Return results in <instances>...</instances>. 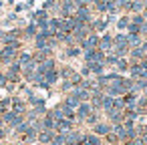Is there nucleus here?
I'll return each instance as SVG.
<instances>
[{"label":"nucleus","mask_w":147,"mask_h":145,"mask_svg":"<svg viewBox=\"0 0 147 145\" xmlns=\"http://www.w3.org/2000/svg\"><path fill=\"white\" fill-rule=\"evenodd\" d=\"M0 119H2V123L12 131V129H16L22 121H24V115H18V113H14V111H6L2 117H0Z\"/></svg>","instance_id":"1"},{"label":"nucleus","mask_w":147,"mask_h":145,"mask_svg":"<svg viewBox=\"0 0 147 145\" xmlns=\"http://www.w3.org/2000/svg\"><path fill=\"white\" fill-rule=\"evenodd\" d=\"M20 51H14V49H8V47H0V67H8L16 61Z\"/></svg>","instance_id":"2"},{"label":"nucleus","mask_w":147,"mask_h":145,"mask_svg":"<svg viewBox=\"0 0 147 145\" xmlns=\"http://www.w3.org/2000/svg\"><path fill=\"white\" fill-rule=\"evenodd\" d=\"M111 22L107 20V16H93V20L89 22V26H91V32H95V34H103V32H107V26H109Z\"/></svg>","instance_id":"3"},{"label":"nucleus","mask_w":147,"mask_h":145,"mask_svg":"<svg viewBox=\"0 0 147 145\" xmlns=\"http://www.w3.org/2000/svg\"><path fill=\"white\" fill-rule=\"evenodd\" d=\"M10 111H14V113H18V115H26V111H28V103L24 101V97L10 95Z\"/></svg>","instance_id":"4"},{"label":"nucleus","mask_w":147,"mask_h":145,"mask_svg":"<svg viewBox=\"0 0 147 145\" xmlns=\"http://www.w3.org/2000/svg\"><path fill=\"white\" fill-rule=\"evenodd\" d=\"M93 16H95V12H93V8H91V6L77 8V12H75V20H77L79 24H89V22L93 20Z\"/></svg>","instance_id":"5"},{"label":"nucleus","mask_w":147,"mask_h":145,"mask_svg":"<svg viewBox=\"0 0 147 145\" xmlns=\"http://www.w3.org/2000/svg\"><path fill=\"white\" fill-rule=\"evenodd\" d=\"M99 36L101 34H95V32H91L85 40H81L79 42V49L85 53V51H95V49H99Z\"/></svg>","instance_id":"6"},{"label":"nucleus","mask_w":147,"mask_h":145,"mask_svg":"<svg viewBox=\"0 0 147 145\" xmlns=\"http://www.w3.org/2000/svg\"><path fill=\"white\" fill-rule=\"evenodd\" d=\"M77 12V4L73 0H63L61 2V8H59V16L61 18H69V16H75Z\"/></svg>","instance_id":"7"},{"label":"nucleus","mask_w":147,"mask_h":145,"mask_svg":"<svg viewBox=\"0 0 147 145\" xmlns=\"http://www.w3.org/2000/svg\"><path fill=\"white\" fill-rule=\"evenodd\" d=\"M55 69H59V63H57V57H49L45 63H40L38 67H36V73L38 75H47V73H51V71H55Z\"/></svg>","instance_id":"8"},{"label":"nucleus","mask_w":147,"mask_h":145,"mask_svg":"<svg viewBox=\"0 0 147 145\" xmlns=\"http://www.w3.org/2000/svg\"><path fill=\"white\" fill-rule=\"evenodd\" d=\"M81 57H83L85 63H105V53H101L99 49H95V51H85Z\"/></svg>","instance_id":"9"},{"label":"nucleus","mask_w":147,"mask_h":145,"mask_svg":"<svg viewBox=\"0 0 147 145\" xmlns=\"http://www.w3.org/2000/svg\"><path fill=\"white\" fill-rule=\"evenodd\" d=\"M89 34H91V26H89V24H77V28L71 32V36L77 40V45H79L81 40H85Z\"/></svg>","instance_id":"10"},{"label":"nucleus","mask_w":147,"mask_h":145,"mask_svg":"<svg viewBox=\"0 0 147 145\" xmlns=\"http://www.w3.org/2000/svg\"><path fill=\"white\" fill-rule=\"evenodd\" d=\"M111 49H113V34L103 32V34L99 36V51H101V53H105V55H109V53H111Z\"/></svg>","instance_id":"11"},{"label":"nucleus","mask_w":147,"mask_h":145,"mask_svg":"<svg viewBox=\"0 0 147 145\" xmlns=\"http://www.w3.org/2000/svg\"><path fill=\"white\" fill-rule=\"evenodd\" d=\"M75 127H77V123L67 121V119H59V121L55 123V133H59V135H67V133L73 131Z\"/></svg>","instance_id":"12"},{"label":"nucleus","mask_w":147,"mask_h":145,"mask_svg":"<svg viewBox=\"0 0 147 145\" xmlns=\"http://www.w3.org/2000/svg\"><path fill=\"white\" fill-rule=\"evenodd\" d=\"M83 133H85V131H79V129L75 127L73 131H69V133L65 135V145H81V143H83Z\"/></svg>","instance_id":"13"},{"label":"nucleus","mask_w":147,"mask_h":145,"mask_svg":"<svg viewBox=\"0 0 147 145\" xmlns=\"http://www.w3.org/2000/svg\"><path fill=\"white\" fill-rule=\"evenodd\" d=\"M145 6H147L145 0H131V4L125 8V12H123V14H143Z\"/></svg>","instance_id":"14"},{"label":"nucleus","mask_w":147,"mask_h":145,"mask_svg":"<svg viewBox=\"0 0 147 145\" xmlns=\"http://www.w3.org/2000/svg\"><path fill=\"white\" fill-rule=\"evenodd\" d=\"M93 113V107L89 105V103H81L79 107H77V111H75V117H77V125L79 123H83L89 115Z\"/></svg>","instance_id":"15"},{"label":"nucleus","mask_w":147,"mask_h":145,"mask_svg":"<svg viewBox=\"0 0 147 145\" xmlns=\"http://www.w3.org/2000/svg\"><path fill=\"white\" fill-rule=\"evenodd\" d=\"M111 129H113V125H111V123H107V121L103 119L101 123H97L95 127H91V133H95V135H99V137L103 139L107 133H111Z\"/></svg>","instance_id":"16"},{"label":"nucleus","mask_w":147,"mask_h":145,"mask_svg":"<svg viewBox=\"0 0 147 145\" xmlns=\"http://www.w3.org/2000/svg\"><path fill=\"white\" fill-rule=\"evenodd\" d=\"M77 20H75V16H69V18H61V32H67V34H71L75 28H77Z\"/></svg>","instance_id":"17"},{"label":"nucleus","mask_w":147,"mask_h":145,"mask_svg":"<svg viewBox=\"0 0 147 145\" xmlns=\"http://www.w3.org/2000/svg\"><path fill=\"white\" fill-rule=\"evenodd\" d=\"M10 40H22V28H12L2 34V45H6Z\"/></svg>","instance_id":"18"},{"label":"nucleus","mask_w":147,"mask_h":145,"mask_svg":"<svg viewBox=\"0 0 147 145\" xmlns=\"http://www.w3.org/2000/svg\"><path fill=\"white\" fill-rule=\"evenodd\" d=\"M81 145H103V139H101L99 135L91 133V131H85V133H83V143H81Z\"/></svg>","instance_id":"19"},{"label":"nucleus","mask_w":147,"mask_h":145,"mask_svg":"<svg viewBox=\"0 0 147 145\" xmlns=\"http://www.w3.org/2000/svg\"><path fill=\"white\" fill-rule=\"evenodd\" d=\"M36 34H38V28H36L34 22H28V24L22 28V40H32Z\"/></svg>","instance_id":"20"},{"label":"nucleus","mask_w":147,"mask_h":145,"mask_svg":"<svg viewBox=\"0 0 147 145\" xmlns=\"http://www.w3.org/2000/svg\"><path fill=\"white\" fill-rule=\"evenodd\" d=\"M55 131H38V135H36V143L38 145H51V141L55 139Z\"/></svg>","instance_id":"21"},{"label":"nucleus","mask_w":147,"mask_h":145,"mask_svg":"<svg viewBox=\"0 0 147 145\" xmlns=\"http://www.w3.org/2000/svg\"><path fill=\"white\" fill-rule=\"evenodd\" d=\"M71 95H75L81 103H89V99H91V91H87V89H83V87H75V89L71 91Z\"/></svg>","instance_id":"22"},{"label":"nucleus","mask_w":147,"mask_h":145,"mask_svg":"<svg viewBox=\"0 0 147 145\" xmlns=\"http://www.w3.org/2000/svg\"><path fill=\"white\" fill-rule=\"evenodd\" d=\"M81 55H83V51L79 49V45H73V47H65L63 49V57L65 59H77Z\"/></svg>","instance_id":"23"},{"label":"nucleus","mask_w":147,"mask_h":145,"mask_svg":"<svg viewBox=\"0 0 147 145\" xmlns=\"http://www.w3.org/2000/svg\"><path fill=\"white\" fill-rule=\"evenodd\" d=\"M127 59H129V63H141V61H143V59H147V57H145V53H143L139 47H135V49H131V51H129Z\"/></svg>","instance_id":"24"},{"label":"nucleus","mask_w":147,"mask_h":145,"mask_svg":"<svg viewBox=\"0 0 147 145\" xmlns=\"http://www.w3.org/2000/svg\"><path fill=\"white\" fill-rule=\"evenodd\" d=\"M16 63L24 69V67H28L30 63H32V53L30 51H20L18 53V57H16Z\"/></svg>","instance_id":"25"},{"label":"nucleus","mask_w":147,"mask_h":145,"mask_svg":"<svg viewBox=\"0 0 147 145\" xmlns=\"http://www.w3.org/2000/svg\"><path fill=\"white\" fill-rule=\"evenodd\" d=\"M87 65V69H89V73L93 75V77H99V75H103L107 69H105V63H85Z\"/></svg>","instance_id":"26"},{"label":"nucleus","mask_w":147,"mask_h":145,"mask_svg":"<svg viewBox=\"0 0 147 145\" xmlns=\"http://www.w3.org/2000/svg\"><path fill=\"white\" fill-rule=\"evenodd\" d=\"M73 75H75V69L71 65H59V77H61V81H71Z\"/></svg>","instance_id":"27"},{"label":"nucleus","mask_w":147,"mask_h":145,"mask_svg":"<svg viewBox=\"0 0 147 145\" xmlns=\"http://www.w3.org/2000/svg\"><path fill=\"white\" fill-rule=\"evenodd\" d=\"M121 99H123L125 107H135V105H137V101H139V93H135V91H129V93H125Z\"/></svg>","instance_id":"28"},{"label":"nucleus","mask_w":147,"mask_h":145,"mask_svg":"<svg viewBox=\"0 0 147 145\" xmlns=\"http://www.w3.org/2000/svg\"><path fill=\"white\" fill-rule=\"evenodd\" d=\"M113 71H117L119 75H127L129 73V59H117V63H115V69Z\"/></svg>","instance_id":"29"},{"label":"nucleus","mask_w":147,"mask_h":145,"mask_svg":"<svg viewBox=\"0 0 147 145\" xmlns=\"http://www.w3.org/2000/svg\"><path fill=\"white\" fill-rule=\"evenodd\" d=\"M61 103H63L65 107H69V109H73V111H77V107L81 105V101H79V99H77L75 95H71V93H69V95H65V99H63Z\"/></svg>","instance_id":"30"},{"label":"nucleus","mask_w":147,"mask_h":145,"mask_svg":"<svg viewBox=\"0 0 147 145\" xmlns=\"http://www.w3.org/2000/svg\"><path fill=\"white\" fill-rule=\"evenodd\" d=\"M101 121H103V113H101V111H93V113H91L83 123H85V125H89V127H95V125H97V123H101Z\"/></svg>","instance_id":"31"},{"label":"nucleus","mask_w":147,"mask_h":145,"mask_svg":"<svg viewBox=\"0 0 147 145\" xmlns=\"http://www.w3.org/2000/svg\"><path fill=\"white\" fill-rule=\"evenodd\" d=\"M59 81H61V77H59V69H55V71H51V73H47V75H45V83H47L49 87L57 85Z\"/></svg>","instance_id":"32"},{"label":"nucleus","mask_w":147,"mask_h":145,"mask_svg":"<svg viewBox=\"0 0 147 145\" xmlns=\"http://www.w3.org/2000/svg\"><path fill=\"white\" fill-rule=\"evenodd\" d=\"M91 8H93V12H97L99 16H105V12H107V2H105V0H95Z\"/></svg>","instance_id":"33"},{"label":"nucleus","mask_w":147,"mask_h":145,"mask_svg":"<svg viewBox=\"0 0 147 145\" xmlns=\"http://www.w3.org/2000/svg\"><path fill=\"white\" fill-rule=\"evenodd\" d=\"M47 28H49V30H53V32L57 34V32L61 30V16H51V18H49Z\"/></svg>","instance_id":"34"},{"label":"nucleus","mask_w":147,"mask_h":145,"mask_svg":"<svg viewBox=\"0 0 147 145\" xmlns=\"http://www.w3.org/2000/svg\"><path fill=\"white\" fill-rule=\"evenodd\" d=\"M115 24H117L119 32H125V30H127V26H129V14H121V16L115 20Z\"/></svg>","instance_id":"35"},{"label":"nucleus","mask_w":147,"mask_h":145,"mask_svg":"<svg viewBox=\"0 0 147 145\" xmlns=\"http://www.w3.org/2000/svg\"><path fill=\"white\" fill-rule=\"evenodd\" d=\"M113 99H115V97L103 95V103H101V113H103V115H105L107 111H111V109H113Z\"/></svg>","instance_id":"36"},{"label":"nucleus","mask_w":147,"mask_h":145,"mask_svg":"<svg viewBox=\"0 0 147 145\" xmlns=\"http://www.w3.org/2000/svg\"><path fill=\"white\" fill-rule=\"evenodd\" d=\"M103 145H121V141H119V137H117V133H107L105 137H103Z\"/></svg>","instance_id":"37"},{"label":"nucleus","mask_w":147,"mask_h":145,"mask_svg":"<svg viewBox=\"0 0 147 145\" xmlns=\"http://www.w3.org/2000/svg\"><path fill=\"white\" fill-rule=\"evenodd\" d=\"M107 16H117V14H121V8L115 4V0H111V2H107V12H105Z\"/></svg>","instance_id":"38"},{"label":"nucleus","mask_w":147,"mask_h":145,"mask_svg":"<svg viewBox=\"0 0 147 145\" xmlns=\"http://www.w3.org/2000/svg\"><path fill=\"white\" fill-rule=\"evenodd\" d=\"M49 115L55 119V121H59V119H63V105L59 103V105H55L51 111H49Z\"/></svg>","instance_id":"39"},{"label":"nucleus","mask_w":147,"mask_h":145,"mask_svg":"<svg viewBox=\"0 0 147 145\" xmlns=\"http://www.w3.org/2000/svg\"><path fill=\"white\" fill-rule=\"evenodd\" d=\"M59 83H61V85H59V89H61V93H63V95H69V93L75 89V85H73L71 81H59Z\"/></svg>","instance_id":"40"},{"label":"nucleus","mask_w":147,"mask_h":145,"mask_svg":"<svg viewBox=\"0 0 147 145\" xmlns=\"http://www.w3.org/2000/svg\"><path fill=\"white\" fill-rule=\"evenodd\" d=\"M113 109H117V111H125V103H123L121 97H115V99H113Z\"/></svg>","instance_id":"41"},{"label":"nucleus","mask_w":147,"mask_h":145,"mask_svg":"<svg viewBox=\"0 0 147 145\" xmlns=\"http://www.w3.org/2000/svg\"><path fill=\"white\" fill-rule=\"evenodd\" d=\"M121 125L125 127V131H131V129H135V127H137V121H131V119H125V121H123Z\"/></svg>","instance_id":"42"},{"label":"nucleus","mask_w":147,"mask_h":145,"mask_svg":"<svg viewBox=\"0 0 147 145\" xmlns=\"http://www.w3.org/2000/svg\"><path fill=\"white\" fill-rule=\"evenodd\" d=\"M77 4V8H83V6H93V0H73Z\"/></svg>","instance_id":"43"},{"label":"nucleus","mask_w":147,"mask_h":145,"mask_svg":"<svg viewBox=\"0 0 147 145\" xmlns=\"http://www.w3.org/2000/svg\"><path fill=\"white\" fill-rule=\"evenodd\" d=\"M115 4H117V6L121 8V12H125V8H127V6L131 4V0H115Z\"/></svg>","instance_id":"44"},{"label":"nucleus","mask_w":147,"mask_h":145,"mask_svg":"<svg viewBox=\"0 0 147 145\" xmlns=\"http://www.w3.org/2000/svg\"><path fill=\"white\" fill-rule=\"evenodd\" d=\"M51 145H65V135H55V139L51 141Z\"/></svg>","instance_id":"45"},{"label":"nucleus","mask_w":147,"mask_h":145,"mask_svg":"<svg viewBox=\"0 0 147 145\" xmlns=\"http://www.w3.org/2000/svg\"><path fill=\"white\" fill-rule=\"evenodd\" d=\"M139 34H141V38H147V20L139 26Z\"/></svg>","instance_id":"46"},{"label":"nucleus","mask_w":147,"mask_h":145,"mask_svg":"<svg viewBox=\"0 0 147 145\" xmlns=\"http://www.w3.org/2000/svg\"><path fill=\"white\" fill-rule=\"evenodd\" d=\"M123 145H143V141H141L139 137H135V139H129V141H125Z\"/></svg>","instance_id":"47"},{"label":"nucleus","mask_w":147,"mask_h":145,"mask_svg":"<svg viewBox=\"0 0 147 145\" xmlns=\"http://www.w3.org/2000/svg\"><path fill=\"white\" fill-rule=\"evenodd\" d=\"M143 53H145V57H147V38H143V42H141V47H139Z\"/></svg>","instance_id":"48"},{"label":"nucleus","mask_w":147,"mask_h":145,"mask_svg":"<svg viewBox=\"0 0 147 145\" xmlns=\"http://www.w3.org/2000/svg\"><path fill=\"white\" fill-rule=\"evenodd\" d=\"M0 87H6V77H4V71L0 73Z\"/></svg>","instance_id":"49"},{"label":"nucleus","mask_w":147,"mask_h":145,"mask_svg":"<svg viewBox=\"0 0 147 145\" xmlns=\"http://www.w3.org/2000/svg\"><path fill=\"white\" fill-rule=\"evenodd\" d=\"M139 65H141V69H145V71H147V59H143Z\"/></svg>","instance_id":"50"},{"label":"nucleus","mask_w":147,"mask_h":145,"mask_svg":"<svg viewBox=\"0 0 147 145\" xmlns=\"http://www.w3.org/2000/svg\"><path fill=\"white\" fill-rule=\"evenodd\" d=\"M143 18L147 20V6H145V10H143Z\"/></svg>","instance_id":"51"},{"label":"nucleus","mask_w":147,"mask_h":145,"mask_svg":"<svg viewBox=\"0 0 147 145\" xmlns=\"http://www.w3.org/2000/svg\"><path fill=\"white\" fill-rule=\"evenodd\" d=\"M10 145H24L22 141H16V143H10Z\"/></svg>","instance_id":"52"},{"label":"nucleus","mask_w":147,"mask_h":145,"mask_svg":"<svg viewBox=\"0 0 147 145\" xmlns=\"http://www.w3.org/2000/svg\"><path fill=\"white\" fill-rule=\"evenodd\" d=\"M0 145H10V143L8 141H0Z\"/></svg>","instance_id":"53"},{"label":"nucleus","mask_w":147,"mask_h":145,"mask_svg":"<svg viewBox=\"0 0 147 145\" xmlns=\"http://www.w3.org/2000/svg\"><path fill=\"white\" fill-rule=\"evenodd\" d=\"M143 119H145V123H147V113H145V117H143Z\"/></svg>","instance_id":"54"},{"label":"nucleus","mask_w":147,"mask_h":145,"mask_svg":"<svg viewBox=\"0 0 147 145\" xmlns=\"http://www.w3.org/2000/svg\"><path fill=\"white\" fill-rule=\"evenodd\" d=\"M0 99H2V97H0Z\"/></svg>","instance_id":"55"}]
</instances>
